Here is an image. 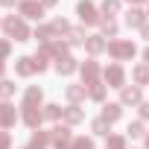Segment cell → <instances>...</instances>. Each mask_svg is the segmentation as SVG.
<instances>
[{
  "mask_svg": "<svg viewBox=\"0 0 149 149\" xmlns=\"http://www.w3.org/2000/svg\"><path fill=\"white\" fill-rule=\"evenodd\" d=\"M41 100H44V91H41L38 85H29L26 94H24V105H35V108H41Z\"/></svg>",
  "mask_w": 149,
  "mask_h": 149,
  "instance_id": "18",
  "label": "cell"
},
{
  "mask_svg": "<svg viewBox=\"0 0 149 149\" xmlns=\"http://www.w3.org/2000/svg\"><path fill=\"white\" fill-rule=\"evenodd\" d=\"M0 26H3V21H0Z\"/></svg>",
  "mask_w": 149,
  "mask_h": 149,
  "instance_id": "45",
  "label": "cell"
},
{
  "mask_svg": "<svg viewBox=\"0 0 149 149\" xmlns=\"http://www.w3.org/2000/svg\"><path fill=\"white\" fill-rule=\"evenodd\" d=\"M67 149H94V140L91 137H73V143Z\"/></svg>",
  "mask_w": 149,
  "mask_h": 149,
  "instance_id": "32",
  "label": "cell"
},
{
  "mask_svg": "<svg viewBox=\"0 0 149 149\" xmlns=\"http://www.w3.org/2000/svg\"><path fill=\"white\" fill-rule=\"evenodd\" d=\"M140 102H143V91L137 85L120 88V105H140Z\"/></svg>",
  "mask_w": 149,
  "mask_h": 149,
  "instance_id": "10",
  "label": "cell"
},
{
  "mask_svg": "<svg viewBox=\"0 0 149 149\" xmlns=\"http://www.w3.org/2000/svg\"><path fill=\"white\" fill-rule=\"evenodd\" d=\"M105 149H126V137L123 134H111L108 143H105Z\"/></svg>",
  "mask_w": 149,
  "mask_h": 149,
  "instance_id": "33",
  "label": "cell"
},
{
  "mask_svg": "<svg viewBox=\"0 0 149 149\" xmlns=\"http://www.w3.org/2000/svg\"><path fill=\"white\" fill-rule=\"evenodd\" d=\"M76 70H79V61L73 58V56L56 58V73H58V76H70V73H76Z\"/></svg>",
  "mask_w": 149,
  "mask_h": 149,
  "instance_id": "14",
  "label": "cell"
},
{
  "mask_svg": "<svg viewBox=\"0 0 149 149\" xmlns=\"http://www.w3.org/2000/svg\"><path fill=\"white\" fill-rule=\"evenodd\" d=\"M12 94H15V82H9V79H0V100L6 102Z\"/></svg>",
  "mask_w": 149,
  "mask_h": 149,
  "instance_id": "30",
  "label": "cell"
},
{
  "mask_svg": "<svg viewBox=\"0 0 149 149\" xmlns=\"http://www.w3.org/2000/svg\"><path fill=\"white\" fill-rule=\"evenodd\" d=\"M58 117H64V108L56 105V102H47L44 105V120H58Z\"/></svg>",
  "mask_w": 149,
  "mask_h": 149,
  "instance_id": "27",
  "label": "cell"
},
{
  "mask_svg": "<svg viewBox=\"0 0 149 149\" xmlns=\"http://www.w3.org/2000/svg\"><path fill=\"white\" fill-rule=\"evenodd\" d=\"M18 123V111L12 102H0V129H12Z\"/></svg>",
  "mask_w": 149,
  "mask_h": 149,
  "instance_id": "11",
  "label": "cell"
},
{
  "mask_svg": "<svg viewBox=\"0 0 149 149\" xmlns=\"http://www.w3.org/2000/svg\"><path fill=\"white\" fill-rule=\"evenodd\" d=\"M120 117H123V105H120V102H105V105H102V120L117 123Z\"/></svg>",
  "mask_w": 149,
  "mask_h": 149,
  "instance_id": "19",
  "label": "cell"
},
{
  "mask_svg": "<svg viewBox=\"0 0 149 149\" xmlns=\"http://www.w3.org/2000/svg\"><path fill=\"white\" fill-rule=\"evenodd\" d=\"M85 50H88L91 56H100V53H105V50H108V41H105L102 35H88V41H85Z\"/></svg>",
  "mask_w": 149,
  "mask_h": 149,
  "instance_id": "17",
  "label": "cell"
},
{
  "mask_svg": "<svg viewBox=\"0 0 149 149\" xmlns=\"http://www.w3.org/2000/svg\"><path fill=\"white\" fill-rule=\"evenodd\" d=\"M146 15H149V12H146Z\"/></svg>",
  "mask_w": 149,
  "mask_h": 149,
  "instance_id": "46",
  "label": "cell"
},
{
  "mask_svg": "<svg viewBox=\"0 0 149 149\" xmlns=\"http://www.w3.org/2000/svg\"><path fill=\"white\" fill-rule=\"evenodd\" d=\"M0 149H12V134L9 132H0Z\"/></svg>",
  "mask_w": 149,
  "mask_h": 149,
  "instance_id": "35",
  "label": "cell"
},
{
  "mask_svg": "<svg viewBox=\"0 0 149 149\" xmlns=\"http://www.w3.org/2000/svg\"><path fill=\"white\" fill-rule=\"evenodd\" d=\"M32 58H35V67H38V73H44V70H47V67H50V61H47V58H50V56H44V53H35V56H32Z\"/></svg>",
  "mask_w": 149,
  "mask_h": 149,
  "instance_id": "34",
  "label": "cell"
},
{
  "mask_svg": "<svg viewBox=\"0 0 149 149\" xmlns=\"http://www.w3.org/2000/svg\"><path fill=\"white\" fill-rule=\"evenodd\" d=\"M102 79H105L108 88H126V70H123V64H120V61L108 64V67L102 70Z\"/></svg>",
  "mask_w": 149,
  "mask_h": 149,
  "instance_id": "3",
  "label": "cell"
},
{
  "mask_svg": "<svg viewBox=\"0 0 149 149\" xmlns=\"http://www.w3.org/2000/svg\"><path fill=\"white\" fill-rule=\"evenodd\" d=\"M3 32H6L9 38H15V41H29V38H32V32H29V26H26V21H24L21 15L3 18Z\"/></svg>",
  "mask_w": 149,
  "mask_h": 149,
  "instance_id": "1",
  "label": "cell"
},
{
  "mask_svg": "<svg viewBox=\"0 0 149 149\" xmlns=\"http://www.w3.org/2000/svg\"><path fill=\"white\" fill-rule=\"evenodd\" d=\"M143 64H149V47L143 50Z\"/></svg>",
  "mask_w": 149,
  "mask_h": 149,
  "instance_id": "42",
  "label": "cell"
},
{
  "mask_svg": "<svg viewBox=\"0 0 149 149\" xmlns=\"http://www.w3.org/2000/svg\"><path fill=\"white\" fill-rule=\"evenodd\" d=\"M117 21L114 18H100V32H102V38H117Z\"/></svg>",
  "mask_w": 149,
  "mask_h": 149,
  "instance_id": "22",
  "label": "cell"
},
{
  "mask_svg": "<svg viewBox=\"0 0 149 149\" xmlns=\"http://www.w3.org/2000/svg\"><path fill=\"white\" fill-rule=\"evenodd\" d=\"M18 12H21V18H32V21H41V18H44L41 0H21V3H18Z\"/></svg>",
  "mask_w": 149,
  "mask_h": 149,
  "instance_id": "6",
  "label": "cell"
},
{
  "mask_svg": "<svg viewBox=\"0 0 149 149\" xmlns=\"http://www.w3.org/2000/svg\"><path fill=\"white\" fill-rule=\"evenodd\" d=\"M129 137H146V129H143V123L140 120H134V123H129Z\"/></svg>",
  "mask_w": 149,
  "mask_h": 149,
  "instance_id": "31",
  "label": "cell"
},
{
  "mask_svg": "<svg viewBox=\"0 0 149 149\" xmlns=\"http://www.w3.org/2000/svg\"><path fill=\"white\" fill-rule=\"evenodd\" d=\"M82 120H85V111H82L79 105H67V108H64V123H67V126H79Z\"/></svg>",
  "mask_w": 149,
  "mask_h": 149,
  "instance_id": "20",
  "label": "cell"
},
{
  "mask_svg": "<svg viewBox=\"0 0 149 149\" xmlns=\"http://www.w3.org/2000/svg\"><path fill=\"white\" fill-rule=\"evenodd\" d=\"M79 73H82V85H85V88L94 85V82H100V64H97L94 58H85V61L79 64Z\"/></svg>",
  "mask_w": 149,
  "mask_h": 149,
  "instance_id": "7",
  "label": "cell"
},
{
  "mask_svg": "<svg viewBox=\"0 0 149 149\" xmlns=\"http://www.w3.org/2000/svg\"><path fill=\"white\" fill-rule=\"evenodd\" d=\"M88 97H91L94 102H102V100H105V85H102V82H94V85H88Z\"/></svg>",
  "mask_w": 149,
  "mask_h": 149,
  "instance_id": "26",
  "label": "cell"
},
{
  "mask_svg": "<svg viewBox=\"0 0 149 149\" xmlns=\"http://www.w3.org/2000/svg\"><path fill=\"white\" fill-rule=\"evenodd\" d=\"M9 53H12V44L9 41H0V58H6Z\"/></svg>",
  "mask_w": 149,
  "mask_h": 149,
  "instance_id": "36",
  "label": "cell"
},
{
  "mask_svg": "<svg viewBox=\"0 0 149 149\" xmlns=\"http://www.w3.org/2000/svg\"><path fill=\"white\" fill-rule=\"evenodd\" d=\"M32 38H35L38 44H50V41H56V32H53V26H50V24H41V26L32 32Z\"/></svg>",
  "mask_w": 149,
  "mask_h": 149,
  "instance_id": "21",
  "label": "cell"
},
{
  "mask_svg": "<svg viewBox=\"0 0 149 149\" xmlns=\"http://www.w3.org/2000/svg\"><path fill=\"white\" fill-rule=\"evenodd\" d=\"M129 3H134V6H137V3H146V0H129Z\"/></svg>",
  "mask_w": 149,
  "mask_h": 149,
  "instance_id": "43",
  "label": "cell"
},
{
  "mask_svg": "<svg viewBox=\"0 0 149 149\" xmlns=\"http://www.w3.org/2000/svg\"><path fill=\"white\" fill-rule=\"evenodd\" d=\"M73 143V132H70V126L64 123V126H53L50 129V146H56V149H67Z\"/></svg>",
  "mask_w": 149,
  "mask_h": 149,
  "instance_id": "4",
  "label": "cell"
},
{
  "mask_svg": "<svg viewBox=\"0 0 149 149\" xmlns=\"http://www.w3.org/2000/svg\"><path fill=\"white\" fill-rule=\"evenodd\" d=\"M134 53H137L134 41H126V38L108 41V56H111L114 61H129V58H134Z\"/></svg>",
  "mask_w": 149,
  "mask_h": 149,
  "instance_id": "2",
  "label": "cell"
},
{
  "mask_svg": "<svg viewBox=\"0 0 149 149\" xmlns=\"http://www.w3.org/2000/svg\"><path fill=\"white\" fill-rule=\"evenodd\" d=\"M21 120L35 132V129L41 126V120H44V111H41V108H35V105H21Z\"/></svg>",
  "mask_w": 149,
  "mask_h": 149,
  "instance_id": "9",
  "label": "cell"
},
{
  "mask_svg": "<svg viewBox=\"0 0 149 149\" xmlns=\"http://www.w3.org/2000/svg\"><path fill=\"white\" fill-rule=\"evenodd\" d=\"M100 12H102L105 18H114V15L120 12V0H102V6H100Z\"/></svg>",
  "mask_w": 149,
  "mask_h": 149,
  "instance_id": "28",
  "label": "cell"
},
{
  "mask_svg": "<svg viewBox=\"0 0 149 149\" xmlns=\"http://www.w3.org/2000/svg\"><path fill=\"white\" fill-rule=\"evenodd\" d=\"M91 132H94L97 137H111V134H108V132H111V123L102 120V117H97V120H91Z\"/></svg>",
  "mask_w": 149,
  "mask_h": 149,
  "instance_id": "24",
  "label": "cell"
},
{
  "mask_svg": "<svg viewBox=\"0 0 149 149\" xmlns=\"http://www.w3.org/2000/svg\"><path fill=\"white\" fill-rule=\"evenodd\" d=\"M3 76H6V61L0 58V79H3Z\"/></svg>",
  "mask_w": 149,
  "mask_h": 149,
  "instance_id": "40",
  "label": "cell"
},
{
  "mask_svg": "<svg viewBox=\"0 0 149 149\" xmlns=\"http://www.w3.org/2000/svg\"><path fill=\"white\" fill-rule=\"evenodd\" d=\"M137 111H140V120H149V102H140Z\"/></svg>",
  "mask_w": 149,
  "mask_h": 149,
  "instance_id": "37",
  "label": "cell"
},
{
  "mask_svg": "<svg viewBox=\"0 0 149 149\" xmlns=\"http://www.w3.org/2000/svg\"><path fill=\"white\" fill-rule=\"evenodd\" d=\"M76 15H79V21L88 24V26L100 24V9L91 3V0H79V3H76Z\"/></svg>",
  "mask_w": 149,
  "mask_h": 149,
  "instance_id": "5",
  "label": "cell"
},
{
  "mask_svg": "<svg viewBox=\"0 0 149 149\" xmlns=\"http://www.w3.org/2000/svg\"><path fill=\"white\" fill-rule=\"evenodd\" d=\"M47 146H50V132L35 129V132H32V137H29V143H26V146H21V149H47Z\"/></svg>",
  "mask_w": 149,
  "mask_h": 149,
  "instance_id": "15",
  "label": "cell"
},
{
  "mask_svg": "<svg viewBox=\"0 0 149 149\" xmlns=\"http://www.w3.org/2000/svg\"><path fill=\"white\" fill-rule=\"evenodd\" d=\"M132 79H134V85H137V88L149 85V64H137V67L132 70Z\"/></svg>",
  "mask_w": 149,
  "mask_h": 149,
  "instance_id": "23",
  "label": "cell"
},
{
  "mask_svg": "<svg viewBox=\"0 0 149 149\" xmlns=\"http://www.w3.org/2000/svg\"><path fill=\"white\" fill-rule=\"evenodd\" d=\"M85 41H88V35H85L82 26H70V32H67V44H70V47H79V44H85Z\"/></svg>",
  "mask_w": 149,
  "mask_h": 149,
  "instance_id": "25",
  "label": "cell"
},
{
  "mask_svg": "<svg viewBox=\"0 0 149 149\" xmlns=\"http://www.w3.org/2000/svg\"><path fill=\"white\" fill-rule=\"evenodd\" d=\"M64 97H67L70 105H79V102L88 97V88H85V85H67V88H64Z\"/></svg>",
  "mask_w": 149,
  "mask_h": 149,
  "instance_id": "16",
  "label": "cell"
},
{
  "mask_svg": "<svg viewBox=\"0 0 149 149\" xmlns=\"http://www.w3.org/2000/svg\"><path fill=\"white\" fill-rule=\"evenodd\" d=\"M140 35H143V38H146V41H149V21H146V24H143V26H140Z\"/></svg>",
  "mask_w": 149,
  "mask_h": 149,
  "instance_id": "38",
  "label": "cell"
},
{
  "mask_svg": "<svg viewBox=\"0 0 149 149\" xmlns=\"http://www.w3.org/2000/svg\"><path fill=\"white\" fill-rule=\"evenodd\" d=\"M0 6H6V9H12V6H15V0H0Z\"/></svg>",
  "mask_w": 149,
  "mask_h": 149,
  "instance_id": "41",
  "label": "cell"
},
{
  "mask_svg": "<svg viewBox=\"0 0 149 149\" xmlns=\"http://www.w3.org/2000/svg\"><path fill=\"white\" fill-rule=\"evenodd\" d=\"M38 53H44L50 58H64V56H70V44L67 41H50V44H41Z\"/></svg>",
  "mask_w": 149,
  "mask_h": 149,
  "instance_id": "8",
  "label": "cell"
},
{
  "mask_svg": "<svg viewBox=\"0 0 149 149\" xmlns=\"http://www.w3.org/2000/svg\"><path fill=\"white\" fill-rule=\"evenodd\" d=\"M146 21H149V15H146L140 6H132V9L126 12V26H132V29H140Z\"/></svg>",
  "mask_w": 149,
  "mask_h": 149,
  "instance_id": "12",
  "label": "cell"
},
{
  "mask_svg": "<svg viewBox=\"0 0 149 149\" xmlns=\"http://www.w3.org/2000/svg\"><path fill=\"white\" fill-rule=\"evenodd\" d=\"M15 73H18V76H32V73H38L35 58H32V56H21V58H15Z\"/></svg>",
  "mask_w": 149,
  "mask_h": 149,
  "instance_id": "13",
  "label": "cell"
},
{
  "mask_svg": "<svg viewBox=\"0 0 149 149\" xmlns=\"http://www.w3.org/2000/svg\"><path fill=\"white\" fill-rule=\"evenodd\" d=\"M56 3H58V0H41V6H44V9H50V6H56Z\"/></svg>",
  "mask_w": 149,
  "mask_h": 149,
  "instance_id": "39",
  "label": "cell"
},
{
  "mask_svg": "<svg viewBox=\"0 0 149 149\" xmlns=\"http://www.w3.org/2000/svg\"><path fill=\"white\" fill-rule=\"evenodd\" d=\"M50 26H53V32H56V38H61V35H67V32H70V24H67L64 18H56V21H53Z\"/></svg>",
  "mask_w": 149,
  "mask_h": 149,
  "instance_id": "29",
  "label": "cell"
},
{
  "mask_svg": "<svg viewBox=\"0 0 149 149\" xmlns=\"http://www.w3.org/2000/svg\"><path fill=\"white\" fill-rule=\"evenodd\" d=\"M146 149H149V132H146Z\"/></svg>",
  "mask_w": 149,
  "mask_h": 149,
  "instance_id": "44",
  "label": "cell"
}]
</instances>
